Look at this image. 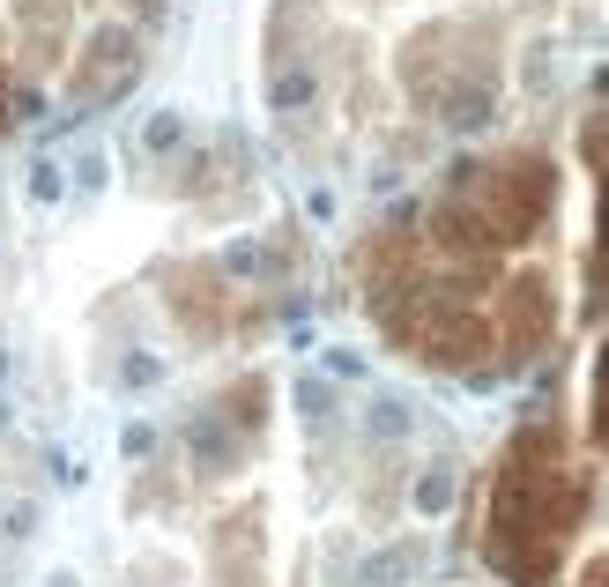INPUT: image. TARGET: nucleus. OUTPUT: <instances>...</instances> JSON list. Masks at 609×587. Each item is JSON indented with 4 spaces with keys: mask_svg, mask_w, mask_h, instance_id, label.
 <instances>
[{
    "mask_svg": "<svg viewBox=\"0 0 609 587\" xmlns=\"http://www.w3.org/2000/svg\"><path fill=\"white\" fill-rule=\"evenodd\" d=\"M453 505V468H424V484H416V513H447Z\"/></svg>",
    "mask_w": 609,
    "mask_h": 587,
    "instance_id": "7ed1b4c3",
    "label": "nucleus"
},
{
    "mask_svg": "<svg viewBox=\"0 0 609 587\" xmlns=\"http://www.w3.org/2000/svg\"><path fill=\"white\" fill-rule=\"evenodd\" d=\"M580 587H609V558H595V565H587V580Z\"/></svg>",
    "mask_w": 609,
    "mask_h": 587,
    "instance_id": "423d86ee",
    "label": "nucleus"
},
{
    "mask_svg": "<svg viewBox=\"0 0 609 587\" xmlns=\"http://www.w3.org/2000/svg\"><path fill=\"white\" fill-rule=\"evenodd\" d=\"M587 431H595V447L609 454V342H602V357H595V379H587Z\"/></svg>",
    "mask_w": 609,
    "mask_h": 587,
    "instance_id": "f03ea898",
    "label": "nucleus"
},
{
    "mask_svg": "<svg viewBox=\"0 0 609 587\" xmlns=\"http://www.w3.org/2000/svg\"><path fill=\"white\" fill-rule=\"evenodd\" d=\"M297 409H305V417H327V409H334V394H327L320 379H297Z\"/></svg>",
    "mask_w": 609,
    "mask_h": 587,
    "instance_id": "39448f33",
    "label": "nucleus"
},
{
    "mask_svg": "<svg viewBox=\"0 0 609 587\" xmlns=\"http://www.w3.org/2000/svg\"><path fill=\"white\" fill-rule=\"evenodd\" d=\"M424 573V543L409 536V543H387L379 558H365L357 565V587H402V580H416Z\"/></svg>",
    "mask_w": 609,
    "mask_h": 587,
    "instance_id": "f257e3e1",
    "label": "nucleus"
},
{
    "mask_svg": "<svg viewBox=\"0 0 609 587\" xmlns=\"http://www.w3.org/2000/svg\"><path fill=\"white\" fill-rule=\"evenodd\" d=\"M402 431H409L402 402H379V409H372V439H402Z\"/></svg>",
    "mask_w": 609,
    "mask_h": 587,
    "instance_id": "20e7f679",
    "label": "nucleus"
}]
</instances>
